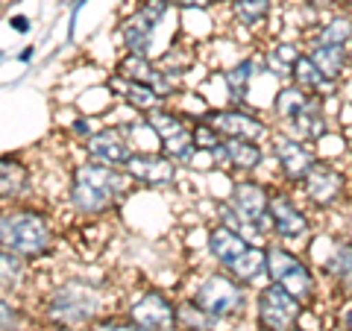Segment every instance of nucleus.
Listing matches in <instances>:
<instances>
[{"label":"nucleus","mask_w":352,"mask_h":331,"mask_svg":"<svg viewBox=\"0 0 352 331\" xmlns=\"http://www.w3.org/2000/svg\"><path fill=\"white\" fill-rule=\"evenodd\" d=\"M349 41H352V15L346 9H340L335 15L320 18L308 30L305 47H311V44H349Z\"/></svg>","instance_id":"b1692460"},{"label":"nucleus","mask_w":352,"mask_h":331,"mask_svg":"<svg viewBox=\"0 0 352 331\" xmlns=\"http://www.w3.org/2000/svg\"><path fill=\"white\" fill-rule=\"evenodd\" d=\"M346 59H349V76H352V41L346 44Z\"/></svg>","instance_id":"4c0bfd02"},{"label":"nucleus","mask_w":352,"mask_h":331,"mask_svg":"<svg viewBox=\"0 0 352 331\" xmlns=\"http://www.w3.org/2000/svg\"><path fill=\"white\" fill-rule=\"evenodd\" d=\"M0 249L21 258H44L53 249V226L36 208H9L0 214Z\"/></svg>","instance_id":"7ed1b4c3"},{"label":"nucleus","mask_w":352,"mask_h":331,"mask_svg":"<svg viewBox=\"0 0 352 331\" xmlns=\"http://www.w3.org/2000/svg\"><path fill=\"white\" fill-rule=\"evenodd\" d=\"M349 109H352V97H349Z\"/></svg>","instance_id":"37998d69"},{"label":"nucleus","mask_w":352,"mask_h":331,"mask_svg":"<svg viewBox=\"0 0 352 331\" xmlns=\"http://www.w3.org/2000/svg\"><path fill=\"white\" fill-rule=\"evenodd\" d=\"M291 331H314V328H305V326H294Z\"/></svg>","instance_id":"58836bf2"},{"label":"nucleus","mask_w":352,"mask_h":331,"mask_svg":"<svg viewBox=\"0 0 352 331\" xmlns=\"http://www.w3.org/2000/svg\"><path fill=\"white\" fill-rule=\"evenodd\" d=\"M264 252H267V282L282 284L285 290L300 296L305 305L317 299V290H320L317 275L320 273L314 270V264H308L300 252H294L282 240H267Z\"/></svg>","instance_id":"20e7f679"},{"label":"nucleus","mask_w":352,"mask_h":331,"mask_svg":"<svg viewBox=\"0 0 352 331\" xmlns=\"http://www.w3.org/2000/svg\"><path fill=\"white\" fill-rule=\"evenodd\" d=\"M349 176H352V173H349Z\"/></svg>","instance_id":"a18cd8bd"},{"label":"nucleus","mask_w":352,"mask_h":331,"mask_svg":"<svg viewBox=\"0 0 352 331\" xmlns=\"http://www.w3.org/2000/svg\"><path fill=\"white\" fill-rule=\"evenodd\" d=\"M12 24H15V30H21V32H24V30H27V18H15Z\"/></svg>","instance_id":"e433bc0d"},{"label":"nucleus","mask_w":352,"mask_h":331,"mask_svg":"<svg viewBox=\"0 0 352 331\" xmlns=\"http://www.w3.org/2000/svg\"><path fill=\"white\" fill-rule=\"evenodd\" d=\"M250 247L252 244H250L247 238H241L238 231L220 226V223L212 231H208V252H212V258H214V264H217L220 270H229Z\"/></svg>","instance_id":"4be33fe9"},{"label":"nucleus","mask_w":352,"mask_h":331,"mask_svg":"<svg viewBox=\"0 0 352 331\" xmlns=\"http://www.w3.org/2000/svg\"><path fill=\"white\" fill-rule=\"evenodd\" d=\"M270 156H273V161H276L282 182L288 187H300L305 176L311 173V168L320 161V152H317V147L308 144V141H302V138L291 135L288 129L273 135Z\"/></svg>","instance_id":"9d476101"},{"label":"nucleus","mask_w":352,"mask_h":331,"mask_svg":"<svg viewBox=\"0 0 352 331\" xmlns=\"http://www.w3.org/2000/svg\"><path fill=\"white\" fill-rule=\"evenodd\" d=\"M256 328L258 331H291L305 317V302L282 284L267 282L256 290Z\"/></svg>","instance_id":"423d86ee"},{"label":"nucleus","mask_w":352,"mask_h":331,"mask_svg":"<svg viewBox=\"0 0 352 331\" xmlns=\"http://www.w3.org/2000/svg\"><path fill=\"white\" fill-rule=\"evenodd\" d=\"M176 323H179V331H217L220 326H223V319L208 314L206 308H200L191 299V302L176 305Z\"/></svg>","instance_id":"c85d7f7f"},{"label":"nucleus","mask_w":352,"mask_h":331,"mask_svg":"<svg viewBox=\"0 0 352 331\" xmlns=\"http://www.w3.org/2000/svg\"><path fill=\"white\" fill-rule=\"evenodd\" d=\"M21 323V314L15 305H9L6 299H0V331H15Z\"/></svg>","instance_id":"72a5a7b5"},{"label":"nucleus","mask_w":352,"mask_h":331,"mask_svg":"<svg viewBox=\"0 0 352 331\" xmlns=\"http://www.w3.org/2000/svg\"><path fill=\"white\" fill-rule=\"evenodd\" d=\"M261 73H264V62L256 59V56H247V59L235 62L232 68H226L220 80H223L229 103L232 106H247L250 88H252V82H256V76H261Z\"/></svg>","instance_id":"412c9836"},{"label":"nucleus","mask_w":352,"mask_h":331,"mask_svg":"<svg viewBox=\"0 0 352 331\" xmlns=\"http://www.w3.org/2000/svg\"><path fill=\"white\" fill-rule=\"evenodd\" d=\"M109 85L115 88V91H120V97L132 106V109H138V112H153V109H162L164 106V100L162 97L153 91V88H147V85H141V82H132V80H126V76H112L109 80Z\"/></svg>","instance_id":"bb28decb"},{"label":"nucleus","mask_w":352,"mask_h":331,"mask_svg":"<svg viewBox=\"0 0 352 331\" xmlns=\"http://www.w3.org/2000/svg\"><path fill=\"white\" fill-rule=\"evenodd\" d=\"M147 126L153 129V135L162 141V152L176 164H191L197 156L194 147V135L191 126L185 120L182 112H168V109H153V112L144 115Z\"/></svg>","instance_id":"1a4fd4ad"},{"label":"nucleus","mask_w":352,"mask_h":331,"mask_svg":"<svg viewBox=\"0 0 352 331\" xmlns=\"http://www.w3.org/2000/svg\"><path fill=\"white\" fill-rule=\"evenodd\" d=\"M129 319L141 331H179L176 305L162 290H150L129 308Z\"/></svg>","instance_id":"2eb2a0df"},{"label":"nucleus","mask_w":352,"mask_h":331,"mask_svg":"<svg viewBox=\"0 0 352 331\" xmlns=\"http://www.w3.org/2000/svg\"><path fill=\"white\" fill-rule=\"evenodd\" d=\"M124 170L141 185L150 187H170L176 182V161L159 152H132L129 161L124 164Z\"/></svg>","instance_id":"f3484780"},{"label":"nucleus","mask_w":352,"mask_h":331,"mask_svg":"<svg viewBox=\"0 0 352 331\" xmlns=\"http://www.w3.org/2000/svg\"><path fill=\"white\" fill-rule=\"evenodd\" d=\"M340 331H352V299H346L340 311Z\"/></svg>","instance_id":"c9c22d12"},{"label":"nucleus","mask_w":352,"mask_h":331,"mask_svg":"<svg viewBox=\"0 0 352 331\" xmlns=\"http://www.w3.org/2000/svg\"><path fill=\"white\" fill-rule=\"evenodd\" d=\"M308 97L311 94H305L300 85H294V82H282L276 88V94H273V100H270V115L273 120L282 126V129H288L296 117H300V112L305 109L308 103Z\"/></svg>","instance_id":"5701e85b"},{"label":"nucleus","mask_w":352,"mask_h":331,"mask_svg":"<svg viewBox=\"0 0 352 331\" xmlns=\"http://www.w3.org/2000/svg\"><path fill=\"white\" fill-rule=\"evenodd\" d=\"M27 275V258L9 249H0V288H15Z\"/></svg>","instance_id":"c756f323"},{"label":"nucleus","mask_w":352,"mask_h":331,"mask_svg":"<svg viewBox=\"0 0 352 331\" xmlns=\"http://www.w3.org/2000/svg\"><path fill=\"white\" fill-rule=\"evenodd\" d=\"M168 9H170L168 0H144V3L124 21V27H120L124 47L129 53H135V56H147L150 41H153V36H156V30L164 21V15H168Z\"/></svg>","instance_id":"f8f14e48"},{"label":"nucleus","mask_w":352,"mask_h":331,"mask_svg":"<svg viewBox=\"0 0 352 331\" xmlns=\"http://www.w3.org/2000/svg\"><path fill=\"white\" fill-rule=\"evenodd\" d=\"M170 6H179V9H208L212 0H168Z\"/></svg>","instance_id":"f704fd0d"},{"label":"nucleus","mask_w":352,"mask_h":331,"mask_svg":"<svg viewBox=\"0 0 352 331\" xmlns=\"http://www.w3.org/2000/svg\"><path fill=\"white\" fill-rule=\"evenodd\" d=\"M344 3H346V0H344Z\"/></svg>","instance_id":"c03bdc74"},{"label":"nucleus","mask_w":352,"mask_h":331,"mask_svg":"<svg viewBox=\"0 0 352 331\" xmlns=\"http://www.w3.org/2000/svg\"><path fill=\"white\" fill-rule=\"evenodd\" d=\"M212 3H235V0H212Z\"/></svg>","instance_id":"a19ab883"},{"label":"nucleus","mask_w":352,"mask_h":331,"mask_svg":"<svg viewBox=\"0 0 352 331\" xmlns=\"http://www.w3.org/2000/svg\"><path fill=\"white\" fill-rule=\"evenodd\" d=\"M85 152H88V159L97 161V164L124 168L135 150H132L126 132L120 126H106V129H97L94 135L85 141Z\"/></svg>","instance_id":"dca6fc26"},{"label":"nucleus","mask_w":352,"mask_h":331,"mask_svg":"<svg viewBox=\"0 0 352 331\" xmlns=\"http://www.w3.org/2000/svg\"><path fill=\"white\" fill-rule=\"evenodd\" d=\"M314 65L323 71L326 80L344 82L349 76V59H346V44H311L305 47Z\"/></svg>","instance_id":"393cba45"},{"label":"nucleus","mask_w":352,"mask_h":331,"mask_svg":"<svg viewBox=\"0 0 352 331\" xmlns=\"http://www.w3.org/2000/svg\"><path fill=\"white\" fill-rule=\"evenodd\" d=\"M349 191H352V176L338 161L329 159L317 161L300 185V194L314 212H332V208H338L346 200Z\"/></svg>","instance_id":"6e6552de"},{"label":"nucleus","mask_w":352,"mask_h":331,"mask_svg":"<svg viewBox=\"0 0 352 331\" xmlns=\"http://www.w3.org/2000/svg\"><path fill=\"white\" fill-rule=\"evenodd\" d=\"M132 182L135 179L124 168H109V164L97 161L80 164L71 176V205L82 217L106 214L129 191Z\"/></svg>","instance_id":"f257e3e1"},{"label":"nucleus","mask_w":352,"mask_h":331,"mask_svg":"<svg viewBox=\"0 0 352 331\" xmlns=\"http://www.w3.org/2000/svg\"><path fill=\"white\" fill-rule=\"evenodd\" d=\"M288 132L317 147L329 132H332V112H329V103L323 100V97L311 94L308 97V103H305V109L300 112V117L288 126Z\"/></svg>","instance_id":"6ab92c4d"},{"label":"nucleus","mask_w":352,"mask_h":331,"mask_svg":"<svg viewBox=\"0 0 352 331\" xmlns=\"http://www.w3.org/2000/svg\"><path fill=\"white\" fill-rule=\"evenodd\" d=\"M270 235L273 240H282V244H308L314 231V220L308 217L305 205L296 200L294 191L288 185L285 187H273L270 191Z\"/></svg>","instance_id":"39448f33"},{"label":"nucleus","mask_w":352,"mask_h":331,"mask_svg":"<svg viewBox=\"0 0 352 331\" xmlns=\"http://www.w3.org/2000/svg\"><path fill=\"white\" fill-rule=\"evenodd\" d=\"M214 168L220 170H232L241 176H252L264 159H267V150L261 147V141H247V138H223L220 144L208 152Z\"/></svg>","instance_id":"4468645a"},{"label":"nucleus","mask_w":352,"mask_h":331,"mask_svg":"<svg viewBox=\"0 0 352 331\" xmlns=\"http://www.w3.org/2000/svg\"><path fill=\"white\" fill-rule=\"evenodd\" d=\"M208 124H214V129L223 138H247V141H264L267 135H273V126L264 120L261 115H256L247 106H226V109H212V112L200 115Z\"/></svg>","instance_id":"9b49d317"},{"label":"nucleus","mask_w":352,"mask_h":331,"mask_svg":"<svg viewBox=\"0 0 352 331\" xmlns=\"http://www.w3.org/2000/svg\"><path fill=\"white\" fill-rule=\"evenodd\" d=\"M88 331H141L132 319H120V317H106V319H97V323L88 326Z\"/></svg>","instance_id":"473e14b6"},{"label":"nucleus","mask_w":352,"mask_h":331,"mask_svg":"<svg viewBox=\"0 0 352 331\" xmlns=\"http://www.w3.org/2000/svg\"><path fill=\"white\" fill-rule=\"evenodd\" d=\"M314 267L320 273V279L340 288V284L352 275V238L349 235H332L329 238V249L320 258H314Z\"/></svg>","instance_id":"aec40b11"},{"label":"nucleus","mask_w":352,"mask_h":331,"mask_svg":"<svg viewBox=\"0 0 352 331\" xmlns=\"http://www.w3.org/2000/svg\"><path fill=\"white\" fill-rule=\"evenodd\" d=\"M344 9H346V12L352 15V0H346V3H344Z\"/></svg>","instance_id":"ea45409f"},{"label":"nucleus","mask_w":352,"mask_h":331,"mask_svg":"<svg viewBox=\"0 0 352 331\" xmlns=\"http://www.w3.org/2000/svg\"><path fill=\"white\" fill-rule=\"evenodd\" d=\"M103 302H106V293L100 284L71 279L50 293L47 305H44V314H47V323L53 328L82 331L100 319Z\"/></svg>","instance_id":"f03ea898"},{"label":"nucleus","mask_w":352,"mask_h":331,"mask_svg":"<svg viewBox=\"0 0 352 331\" xmlns=\"http://www.w3.org/2000/svg\"><path fill=\"white\" fill-rule=\"evenodd\" d=\"M226 203L235 208V212L247 220V223L258 226L264 235H270V214H267V205H270V187L258 182V179H250V176H241L238 182H232V191H229Z\"/></svg>","instance_id":"ddd939ff"},{"label":"nucleus","mask_w":352,"mask_h":331,"mask_svg":"<svg viewBox=\"0 0 352 331\" xmlns=\"http://www.w3.org/2000/svg\"><path fill=\"white\" fill-rule=\"evenodd\" d=\"M247 290L250 288H244V284L232 279L226 270H217V273H208L206 279L197 284L194 302L226 323V319H235L247 311V302H250Z\"/></svg>","instance_id":"0eeeda50"},{"label":"nucleus","mask_w":352,"mask_h":331,"mask_svg":"<svg viewBox=\"0 0 352 331\" xmlns=\"http://www.w3.org/2000/svg\"><path fill=\"white\" fill-rule=\"evenodd\" d=\"M191 135H194V147L197 152H212L220 141H223V135L214 129V124H208L206 117H197L194 126H191Z\"/></svg>","instance_id":"7c9ffc66"},{"label":"nucleus","mask_w":352,"mask_h":331,"mask_svg":"<svg viewBox=\"0 0 352 331\" xmlns=\"http://www.w3.org/2000/svg\"><path fill=\"white\" fill-rule=\"evenodd\" d=\"M118 73L126 76V80H132V82H141V85L153 88L162 100L176 97V80L159 68V62H150L147 56H135V53H129V56L118 65Z\"/></svg>","instance_id":"a211bd4d"},{"label":"nucleus","mask_w":352,"mask_h":331,"mask_svg":"<svg viewBox=\"0 0 352 331\" xmlns=\"http://www.w3.org/2000/svg\"><path fill=\"white\" fill-rule=\"evenodd\" d=\"M30 191V170L24 161L0 156V200H21Z\"/></svg>","instance_id":"a878e982"},{"label":"nucleus","mask_w":352,"mask_h":331,"mask_svg":"<svg viewBox=\"0 0 352 331\" xmlns=\"http://www.w3.org/2000/svg\"><path fill=\"white\" fill-rule=\"evenodd\" d=\"M296 3H300L314 21H320L326 15H335V12L344 9V0H296Z\"/></svg>","instance_id":"2f4dec72"},{"label":"nucleus","mask_w":352,"mask_h":331,"mask_svg":"<svg viewBox=\"0 0 352 331\" xmlns=\"http://www.w3.org/2000/svg\"><path fill=\"white\" fill-rule=\"evenodd\" d=\"M229 9H232V18L238 27L258 30L273 15V0H235V3H229Z\"/></svg>","instance_id":"cd10ccee"},{"label":"nucleus","mask_w":352,"mask_h":331,"mask_svg":"<svg viewBox=\"0 0 352 331\" xmlns=\"http://www.w3.org/2000/svg\"><path fill=\"white\" fill-rule=\"evenodd\" d=\"M56 331H71V328H56Z\"/></svg>","instance_id":"79ce46f5"}]
</instances>
